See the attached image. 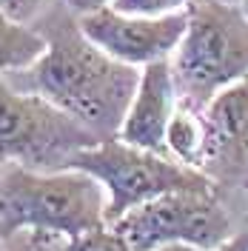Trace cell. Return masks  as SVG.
I'll list each match as a JSON object with an SVG mask.
<instances>
[{"label":"cell","instance_id":"obj_1","mask_svg":"<svg viewBox=\"0 0 248 251\" xmlns=\"http://www.w3.org/2000/svg\"><path fill=\"white\" fill-rule=\"evenodd\" d=\"M49 49L26 72V89L37 92L80 123H86L100 140L120 134L125 111L140 86L137 66L114 60L92 43L66 6L43 17Z\"/></svg>","mask_w":248,"mask_h":251},{"label":"cell","instance_id":"obj_2","mask_svg":"<svg viewBox=\"0 0 248 251\" xmlns=\"http://www.w3.org/2000/svg\"><path fill=\"white\" fill-rule=\"evenodd\" d=\"M106 186L83 169L34 172L20 163L0 169V240L31 228L66 240L106 226Z\"/></svg>","mask_w":248,"mask_h":251},{"label":"cell","instance_id":"obj_3","mask_svg":"<svg viewBox=\"0 0 248 251\" xmlns=\"http://www.w3.org/2000/svg\"><path fill=\"white\" fill-rule=\"evenodd\" d=\"M186 12L171 72L180 106L202 111L217 92L248 75V12L228 0H188Z\"/></svg>","mask_w":248,"mask_h":251},{"label":"cell","instance_id":"obj_4","mask_svg":"<svg viewBox=\"0 0 248 251\" xmlns=\"http://www.w3.org/2000/svg\"><path fill=\"white\" fill-rule=\"evenodd\" d=\"M66 169H83L94 174L106 191V226H114L125 211L134 205L154 200L169 191H214V180L202 169L186 166L180 160H171L169 154H160L143 146H131L123 137L80 149L69 157Z\"/></svg>","mask_w":248,"mask_h":251},{"label":"cell","instance_id":"obj_5","mask_svg":"<svg viewBox=\"0 0 248 251\" xmlns=\"http://www.w3.org/2000/svg\"><path fill=\"white\" fill-rule=\"evenodd\" d=\"M97 143L103 140L77 117L0 77V169L20 163L34 172H63L74 151Z\"/></svg>","mask_w":248,"mask_h":251},{"label":"cell","instance_id":"obj_6","mask_svg":"<svg viewBox=\"0 0 248 251\" xmlns=\"http://www.w3.org/2000/svg\"><path fill=\"white\" fill-rule=\"evenodd\" d=\"M111 228H117L134 251H154L169 243L211 251L228 240L231 220L214 191H169L134 205Z\"/></svg>","mask_w":248,"mask_h":251},{"label":"cell","instance_id":"obj_7","mask_svg":"<svg viewBox=\"0 0 248 251\" xmlns=\"http://www.w3.org/2000/svg\"><path fill=\"white\" fill-rule=\"evenodd\" d=\"M77 23L83 34L114 60H123L128 66H149L154 60H169L174 54L186 34L188 12L177 9L160 17H146L103 6L80 15Z\"/></svg>","mask_w":248,"mask_h":251},{"label":"cell","instance_id":"obj_8","mask_svg":"<svg viewBox=\"0 0 248 251\" xmlns=\"http://www.w3.org/2000/svg\"><path fill=\"white\" fill-rule=\"evenodd\" d=\"M205 128L200 169L211 180L234 183L248 174V75L217 92L200 111Z\"/></svg>","mask_w":248,"mask_h":251},{"label":"cell","instance_id":"obj_9","mask_svg":"<svg viewBox=\"0 0 248 251\" xmlns=\"http://www.w3.org/2000/svg\"><path fill=\"white\" fill-rule=\"evenodd\" d=\"M177 89H174V72H171V57L169 60H154L143 66L140 75L137 94L131 100V106L125 111V120L120 126V134L131 146H143L160 154H171L166 131L169 120L177 111Z\"/></svg>","mask_w":248,"mask_h":251},{"label":"cell","instance_id":"obj_10","mask_svg":"<svg viewBox=\"0 0 248 251\" xmlns=\"http://www.w3.org/2000/svg\"><path fill=\"white\" fill-rule=\"evenodd\" d=\"M49 40L40 29H31L29 23H17L0 9V75L29 69L46 54Z\"/></svg>","mask_w":248,"mask_h":251},{"label":"cell","instance_id":"obj_11","mask_svg":"<svg viewBox=\"0 0 248 251\" xmlns=\"http://www.w3.org/2000/svg\"><path fill=\"white\" fill-rule=\"evenodd\" d=\"M166 143H169V151L180 163L200 169L202 149H205V128H202L200 111H191V109L177 103V111L171 114V120H169Z\"/></svg>","mask_w":248,"mask_h":251},{"label":"cell","instance_id":"obj_12","mask_svg":"<svg viewBox=\"0 0 248 251\" xmlns=\"http://www.w3.org/2000/svg\"><path fill=\"white\" fill-rule=\"evenodd\" d=\"M66 251H134L128 246L117 228H97V231H89V234L77 237V240H66Z\"/></svg>","mask_w":248,"mask_h":251},{"label":"cell","instance_id":"obj_13","mask_svg":"<svg viewBox=\"0 0 248 251\" xmlns=\"http://www.w3.org/2000/svg\"><path fill=\"white\" fill-rule=\"evenodd\" d=\"M109 6H114L117 12L125 15H146V17H160L177 12V9H186L188 0H111Z\"/></svg>","mask_w":248,"mask_h":251},{"label":"cell","instance_id":"obj_14","mask_svg":"<svg viewBox=\"0 0 248 251\" xmlns=\"http://www.w3.org/2000/svg\"><path fill=\"white\" fill-rule=\"evenodd\" d=\"M49 3L51 0H0V9L17 23H34L37 17H43Z\"/></svg>","mask_w":248,"mask_h":251},{"label":"cell","instance_id":"obj_15","mask_svg":"<svg viewBox=\"0 0 248 251\" xmlns=\"http://www.w3.org/2000/svg\"><path fill=\"white\" fill-rule=\"evenodd\" d=\"M26 251H66V246H60L54 234H37L31 231V240H29V249Z\"/></svg>","mask_w":248,"mask_h":251},{"label":"cell","instance_id":"obj_16","mask_svg":"<svg viewBox=\"0 0 248 251\" xmlns=\"http://www.w3.org/2000/svg\"><path fill=\"white\" fill-rule=\"evenodd\" d=\"M111 0H63V6L72 12V15H86V12H94V9H103L109 6Z\"/></svg>","mask_w":248,"mask_h":251},{"label":"cell","instance_id":"obj_17","mask_svg":"<svg viewBox=\"0 0 248 251\" xmlns=\"http://www.w3.org/2000/svg\"><path fill=\"white\" fill-rule=\"evenodd\" d=\"M211 251H248V231H240L237 237L223 240L217 249H211Z\"/></svg>","mask_w":248,"mask_h":251},{"label":"cell","instance_id":"obj_18","mask_svg":"<svg viewBox=\"0 0 248 251\" xmlns=\"http://www.w3.org/2000/svg\"><path fill=\"white\" fill-rule=\"evenodd\" d=\"M154 251H194V246H188V243H169V246H160Z\"/></svg>","mask_w":248,"mask_h":251},{"label":"cell","instance_id":"obj_19","mask_svg":"<svg viewBox=\"0 0 248 251\" xmlns=\"http://www.w3.org/2000/svg\"><path fill=\"white\" fill-rule=\"evenodd\" d=\"M243 9H246V12H248V0H243Z\"/></svg>","mask_w":248,"mask_h":251}]
</instances>
